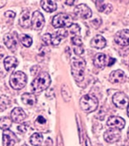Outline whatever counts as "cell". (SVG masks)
<instances>
[{"mask_svg":"<svg viewBox=\"0 0 129 146\" xmlns=\"http://www.w3.org/2000/svg\"><path fill=\"white\" fill-rule=\"evenodd\" d=\"M85 60L80 58H73L70 61L72 76L76 82H82L84 80L85 70Z\"/></svg>","mask_w":129,"mask_h":146,"instance_id":"cell-1","label":"cell"},{"mask_svg":"<svg viewBox=\"0 0 129 146\" xmlns=\"http://www.w3.org/2000/svg\"><path fill=\"white\" fill-rule=\"evenodd\" d=\"M51 78L50 75L46 72L40 73L34 80L31 84V89L32 92L38 93L47 89L50 86Z\"/></svg>","mask_w":129,"mask_h":146,"instance_id":"cell-2","label":"cell"},{"mask_svg":"<svg viewBox=\"0 0 129 146\" xmlns=\"http://www.w3.org/2000/svg\"><path fill=\"white\" fill-rule=\"evenodd\" d=\"M80 107L85 113H89L96 111L98 107V100L92 94H86L80 99Z\"/></svg>","mask_w":129,"mask_h":146,"instance_id":"cell-3","label":"cell"},{"mask_svg":"<svg viewBox=\"0 0 129 146\" xmlns=\"http://www.w3.org/2000/svg\"><path fill=\"white\" fill-rule=\"evenodd\" d=\"M26 80L27 78L25 73L21 71H16L10 77L9 83L12 88L15 90H20L25 86Z\"/></svg>","mask_w":129,"mask_h":146,"instance_id":"cell-4","label":"cell"},{"mask_svg":"<svg viewBox=\"0 0 129 146\" xmlns=\"http://www.w3.org/2000/svg\"><path fill=\"white\" fill-rule=\"evenodd\" d=\"M72 25V17L67 14L60 13L54 17L52 19V25L55 28H69Z\"/></svg>","mask_w":129,"mask_h":146,"instance_id":"cell-5","label":"cell"},{"mask_svg":"<svg viewBox=\"0 0 129 146\" xmlns=\"http://www.w3.org/2000/svg\"><path fill=\"white\" fill-rule=\"evenodd\" d=\"M112 101L117 108L124 109L128 108V98L125 93L121 92H116L112 97Z\"/></svg>","mask_w":129,"mask_h":146,"instance_id":"cell-6","label":"cell"},{"mask_svg":"<svg viewBox=\"0 0 129 146\" xmlns=\"http://www.w3.org/2000/svg\"><path fill=\"white\" fill-rule=\"evenodd\" d=\"M114 41L117 44L121 46L129 45V30L123 29L119 31L114 36Z\"/></svg>","mask_w":129,"mask_h":146,"instance_id":"cell-7","label":"cell"},{"mask_svg":"<svg viewBox=\"0 0 129 146\" xmlns=\"http://www.w3.org/2000/svg\"><path fill=\"white\" fill-rule=\"evenodd\" d=\"M44 16L40 11H35L31 19V25L34 30L39 31L42 29L45 25Z\"/></svg>","mask_w":129,"mask_h":146,"instance_id":"cell-8","label":"cell"},{"mask_svg":"<svg viewBox=\"0 0 129 146\" xmlns=\"http://www.w3.org/2000/svg\"><path fill=\"white\" fill-rule=\"evenodd\" d=\"M104 139L108 143H113L120 139L121 138V131L118 129L111 128L107 130L104 133Z\"/></svg>","mask_w":129,"mask_h":146,"instance_id":"cell-9","label":"cell"},{"mask_svg":"<svg viewBox=\"0 0 129 146\" xmlns=\"http://www.w3.org/2000/svg\"><path fill=\"white\" fill-rule=\"evenodd\" d=\"M74 13L77 16L82 19H88L92 16V11L85 4H80L74 9Z\"/></svg>","mask_w":129,"mask_h":146,"instance_id":"cell-10","label":"cell"},{"mask_svg":"<svg viewBox=\"0 0 129 146\" xmlns=\"http://www.w3.org/2000/svg\"><path fill=\"white\" fill-rule=\"evenodd\" d=\"M107 124L108 127L111 128L121 130L125 127V121L123 118L120 117V116H112L108 118Z\"/></svg>","mask_w":129,"mask_h":146,"instance_id":"cell-11","label":"cell"},{"mask_svg":"<svg viewBox=\"0 0 129 146\" xmlns=\"http://www.w3.org/2000/svg\"><path fill=\"white\" fill-rule=\"evenodd\" d=\"M18 142V138L13 131L7 129L3 132V146H14Z\"/></svg>","mask_w":129,"mask_h":146,"instance_id":"cell-12","label":"cell"},{"mask_svg":"<svg viewBox=\"0 0 129 146\" xmlns=\"http://www.w3.org/2000/svg\"><path fill=\"white\" fill-rule=\"evenodd\" d=\"M3 41L5 45L9 49L14 50L17 48L18 45V36L14 33V34H7L4 36Z\"/></svg>","mask_w":129,"mask_h":146,"instance_id":"cell-13","label":"cell"},{"mask_svg":"<svg viewBox=\"0 0 129 146\" xmlns=\"http://www.w3.org/2000/svg\"><path fill=\"white\" fill-rule=\"evenodd\" d=\"M126 76L123 70H116L112 72L109 76V81L112 84H122L126 81Z\"/></svg>","mask_w":129,"mask_h":146,"instance_id":"cell-14","label":"cell"},{"mask_svg":"<svg viewBox=\"0 0 129 146\" xmlns=\"http://www.w3.org/2000/svg\"><path fill=\"white\" fill-rule=\"evenodd\" d=\"M12 120L15 123H22L26 118V114L21 108H15L11 113Z\"/></svg>","mask_w":129,"mask_h":146,"instance_id":"cell-15","label":"cell"},{"mask_svg":"<svg viewBox=\"0 0 129 146\" xmlns=\"http://www.w3.org/2000/svg\"><path fill=\"white\" fill-rule=\"evenodd\" d=\"M19 24L23 28H28L31 25L30 13L28 11H24L21 13L19 18Z\"/></svg>","mask_w":129,"mask_h":146,"instance_id":"cell-16","label":"cell"},{"mask_svg":"<svg viewBox=\"0 0 129 146\" xmlns=\"http://www.w3.org/2000/svg\"><path fill=\"white\" fill-rule=\"evenodd\" d=\"M107 41L103 36L101 35H97L92 39L91 41V47L98 48V49H100V48H103L106 46Z\"/></svg>","mask_w":129,"mask_h":146,"instance_id":"cell-17","label":"cell"},{"mask_svg":"<svg viewBox=\"0 0 129 146\" xmlns=\"http://www.w3.org/2000/svg\"><path fill=\"white\" fill-rule=\"evenodd\" d=\"M94 64L96 67L103 69L107 65V56L103 53L97 54L94 57Z\"/></svg>","mask_w":129,"mask_h":146,"instance_id":"cell-18","label":"cell"},{"mask_svg":"<svg viewBox=\"0 0 129 146\" xmlns=\"http://www.w3.org/2000/svg\"><path fill=\"white\" fill-rule=\"evenodd\" d=\"M41 6L47 13H52L57 9V4L55 1L49 0L41 1Z\"/></svg>","mask_w":129,"mask_h":146,"instance_id":"cell-19","label":"cell"},{"mask_svg":"<svg viewBox=\"0 0 129 146\" xmlns=\"http://www.w3.org/2000/svg\"><path fill=\"white\" fill-rule=\"evenodd\" d=\"M18 60L14 56H8L4 60V66L7 71L14 70L18 66Z\"/></svg>","mask_w":129,"mask_h":146,"instance_id":"cell-20","label":"cell"},{"mask_svg":"<svg viewBox=\"0 0 129 146\" xmlns=\"http://www.w3.org/2000/svg\"><path fill=\"white\" fill-rule=\"evenodd\" d=\"M21 100L26 106H33L37 102V98L34 94L25 93L21 96Z\"/></svg>","mask_w":129,"mask_h":146,"instance_id":"cell-21","label":"cell"},{"mask_svg":"<svg viewBox=\"0 0 129 146\" xmlns=\"http://www.w3.org/2000/svg\"><path fill=\"white\" fill-rule=\"evenodd\" d=\"M95 3L97 9L101 13L108 14L112 11V6L110 4L105 3V1H96Z\"/></svg>","mask_w":129,"mask_h":146,"instance_id":"cell-22","label":"cell"},{"mask_svg":"<svg viewBox=\"0 0 129 146\" xmlns=\"http://www.w3.org/2000/svg\"><path fill=\"white\" fill-rule=\"evenodd\" d=\"M68 35L67 32L64 29L60 30L52 35V44L58 45L63 38H66Z\"/></svg>","mask_w":129,"mask_h":146,"instance_id":"cell-23","label":"cell"},{"mask_svg":"<svg viewBox=\"0 0 129 146\" xmlns=\"http://www.w3.org/2000/svg\"><path fill=\"white\" fill-rule=\"evenodd\" d=\"M43 137L41 133H36L31 136L30 142L34 146H40L43 142Z\"/></svg>","mask_w":129,"mask_h":146,"instance_id":"cell-24","label":"cell"},{"mask_svg":"<svg viewBox=\"0 0 129 146\" xmlns=\"http://www.w3.org/2000/svg\"><path fill=\"white\" fill-rule=\"evenodd\" d=\"M11 102L9 97L5 95H2L0 96V109L1 110H5L11 106Z\"/></svg>","mask_w":129,"mask_h":146,"instance_id":"cell-25","label":"cell"},{"mask_svg":"<svg viewBox=\"0 0 129 146\" xmlns=\"http://www.w3.org/2000/svg\"><path fill=\"white\" fill-rule=\"evenodd\" d=\"M12 120L9 117H3L0 119V129L2 130H7L11 127Z\"/></svg>","mask_w":129,"mask_h":146,"instance_id":"cell-26","label":"cell"},{"mask_svg":"<svg viewBox=\"0 0 129 146\" xmlns=\"http://www.w3.org/2000/svg\"><path fill=\"white\" fill-rule=\"evenodd\" d=\"M19 40H20L23 45L26 47H29L32 43V39L29 36L25 35V34H22V35L19 36Z\"/></svg>","mask_w":129,"mask_h":146,"instance_id":"cell-27","label":"cell"},{"mask_svg":"<svg viewBox=\"0 0 129 146\" xmlns=\"http://www.w3.org/2000/svg\"><path fill=\"white\" fill-rule=\"evenodd\" d=\"M62 96L63 98L64 99V100L65 102H69L70 98H71V95H70V92L68 87L66 86V85H63L62 86Z\"/></svg>","mask_w":129,"mask_h":146,"instance_id":"cell-28","label":"cell"},{"mask_svg":"<svg viewBox=\"0 0 129 146\" xmlns=\"http://www.w3.org/2000/svg\"><path fill=\"white\" fill-rule=\"evenodd\" d=\"M42 40L47 45L52 44V35L49 33H46L42 36Z\"/></svg>","mask_w":129,"mask_h":146,"instance_id":"cell-29","label":"cell"},{"mask_svg":"<svg viewBox=\"0 0 129 146\" xmlns=\"http://www.w3.org/2000/svg\"><path fill=\"white\" fill-rule=\"evenodd\" d=\"M72 43L76 46H82L83 42L81 39V37H79V36H75L72 38Z\"/></svg>","mask_w":129,"mask_h":146,"instance_id":"cell-30","label":"cell"},{"mask_svg":"<svg viewBox=\"0 0 129 146\" xmlns=\"http://www.w3.org/2000/svg\"><path fill=\"white\" fill-rule=\"evenodd\" d=\"M69 29L70 33L73 34V35L78 33L80 31V27L77 24L72 23V25L69 27Z\"/></svg>","mask_w":129,"mask_h":146,"instance_id":"cell-31","label":"cell"},{"mask_svg":"<svg viewBox=\"0 0 129 146\" xmlns=\"http://www.w3.org/2000/svg\"><path fill=\"white\" fill-rule=\"evenodd\" d=\"M5 16L6 18L14 19L16 16V13L13 11H7L5 13Z\"/></svg>","mask_w":129,"mask_h":146,"instance_id":"cell-32","label":"cell"},{"mask_svg":"<svg viewBox=\"0 0 129 146\" xmlns=\"http://www.w3.org/2000/svg\"><path fill=\"white\" fill-rule=\"evenodd\" d=\"M74 52L76 53L77 55H81L84 52V49L83 48L82 46H78V47L76 46V47L74 48Z\"/></svg>","mask_w":129,"mask_h":146,"instance_id":"cell-33","label":"cell"},{"mask_svg":"<svg viewBox=\"0 0 129 146\" xmlns=\"http://www.w3.org/2000/svg\"><path fill=\"white\" fill-rule=\"evenodd\" d=\"M28 126L27 124L26 123H23L21 124V125H19L18 127V129L20 131V132H22V133H25L26 131V130H27L28 129Z\"/></svg>","mask_w":129,"mask_h":146,"instance_id":"cell-34","label":"cell"},{"mask_svg":"<svg viewBox=\"0 0 129 146\" xmlns=\"http://www.w3.org/2000/svg\"><path fill=\"white\" fill-rule=\"evenodd\" d=\"M37 121H38L40 123H45L46 122V120L44 118V117H43L42 116H39L37 119Z\"/></svg>","mask_w":129,"mask_h":146,"instance_id":"cell-35","label":"cell"},{"mask_svg":"<svg viewBox=\"0 0 129 146\" xmlns=\"http://www.w3.org/2000/svg\"><path fill=\"white\" fill-rule=\"evenodd\" d=\"M7 1L6 0H0V9L4 7L7 4Z\"/></svg>","mask_w":129,"mask_h":146,"instance_id":"cell-36","label":"cell"},{"mask_svg":"<svg viewBox=\"0 0 129 146\" xmlns=\"http://www.w3.org/2000/svg\"><path fill=\"white\" fill-rule=\"evenodd\" d=\"M116 62V60L114 59V58H110V61H109L108 62V66H110V65H112L114 63Z\"/></svg>","mask_w":129,"mask_h":146,"instance_id":"cell-37","label":"cell"},{"mask_svg":"<svg viewBox=\"0 0 129 146\" xmlns=\"http://www.w3.org/2000/svg\"><path fill=\"white\" fill-rule=\"evenodd\" d=\"M75 1L74 0H72V1H65V4L68 5H74Z\"/></svg>","mask_w":129,"mask_h":146,"instance_id":"cell-38","label":"cell"},{"mask_svg":"<svg viewBox=\"0 0 129 146\" xmlns=\"http://www.w3.org/2000/svg\"><path fill=\"white\" fill-rule=\"evenodd\" d=\"M86 146H91V142L88 138H87V141H86Z\"/></svg>","mask_w":129,"mask_h":146,"instance_id":"cell-39","label":"cell"},{"mask_svg":"<svg viewBox=\"0 0 129 146\" xmlns=\"http://www.w3.org/2000/svg\"><path fill=\"white\" fill-rule=\"evenodd\" d=\"M127 114H128V116L129 117V106H128V108H127Z\"/></svg>","mask_w":129,"mask_h":146,"instance_id":"cell-40","label":"cell"},{"mask_svg":"<svg viewBox=\"0 0 129 146\" xmlns=\"http://www.w3.org/2000/svg\"><path fill=\"white\" fill-rule=\"evenodd\" d=\"M127 137H128V139H129V127H128V131H127Z\"/></svg>","mask_w":129,"mask_h":146,"instance_id":"cell-41","label":"cell"}]
</instances>
